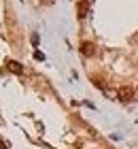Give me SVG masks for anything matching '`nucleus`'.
Segmentation results:
<instances>
[{
  "instance_id": "obj_1",
  "label": "nucleus",
  "mask_w": 138,
  "mask_h": 149,
  "mask_svg": "<svg viewBox=\"0 0 138 149\" xmlns=\"http://www.w3.org/2000/svg\"><path fill=\"white\" fill-rule=\"evenodd\" d=\"M117 96H119L121 102H130V100L134 98V90H132V87H119Z\"/></svg>"
},
{
  "instance_id": "obj_2",
  "label": "nucleus",
  "mask_w": 138,
  "mask_h": 149,
  "mask_svg": "<svg viewBox=\"0 0 138 149\" xmlns=\"http://www.w3.org/2000/svg\"><path fill=\"white\" fill-rule=\"evenodd\" d=\"M81 53H83L85 58H92L94 53H96V47H94L92 43H83V45H81Z\"/></svg>"
},
{
  "instance_id": "obj_3",
  "label": "nucleus",
  "mask_w": 138,
  "mask_h": 149,
  "mask_svg": "<svg viewBox=\"0 0 138 149\" xmlns=\"http://www.w3.org/2000/svg\"><path fill=\"white\" fill-rule=\"evenodd\" d=\"M9 70L15 72V74H21L24 72V66L19 64V62H15V60H9Z\"/></svg>"
},
{
  "instance_id": "obj_4",
  "label": "nucleus",
  "mask_w": 138,
  "mask_h": 149,
  "mask_svg": "<svg viewBox=\"0 0 138 149\" xmlns=\"http://www.w3.org/2000/svg\"><path fill=\"white\" fill-rule=\"evenodd\" d=\"M77 9H79V17H81V19L87 17V11H89V4H87V2H79Z\"/></svg>"
}]
</instances>
